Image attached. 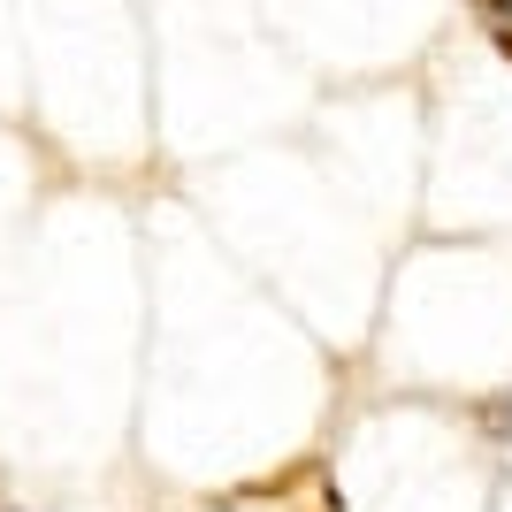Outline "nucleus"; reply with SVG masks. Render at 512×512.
<instances>
[{
  "instance_id": "7ed1b4c3",
  "label": "nucleus",
  "mask_w": 512,
  "mask_h": 512,
  "mask_svg": "<svg viewBox=\"0 0 512 512\" xmlns=\"http://www.w3.org/2000/svg\"><path fill=\"white\" fill-rule=\"evenodd\" d=\"M474 8H490V16H497V8H505V0H474Z\"/></svg>"
},
{
  "instance_id": "f257e3e1",
  "label": "nucleus",
  "mask_w": 512,
  "mask_h": 512,
  "mask_svg": "<svg viewBox=\"0 0 512 512\" xmlns=\"http://www.w3.org/2000/svg\"><path fill=\"white\" fill-rule=\"evenodd\" d=\"M306 512H344V490H337L321 467H314V505H306Z\"/></svg>"
},
{
  "instance_id": "f03ea898",
  "label": "nucleus",
  "mask_w": 512,
  "mask_h": 512,
  "mask_svg": "<svg viewBox=\"0 0 512 512\" xmlns=\"http://www.w3.org/2000/svg\"><path fill=\"white\" fill-rule=\"evenodd\" d=\"M490 39H497V54H505V62H512V23H497Z\"/></svg>"
}]
</instances>
